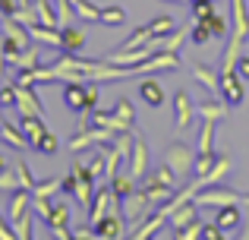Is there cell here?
<instances>
[{"mask_svg":"<svg viewBox=\"0 0 249 240\" xmlns=\"http://www.w3.org/2000/svg\"><path fill=\"white\" fill-rule=\"evenodd\" d=\"M57 148H60V142H57L54 129H44L41 139H38V146H35V152L38 155H57Z\"/></svg>","mask_w":249,"mask_h":240,"instance_id":"1f68e13d","label":"cell"},{"mask_svg":"<svg viewBox=\"0 0 249 240\" xmlns=\"http://www.w3.org/2000/svg\"><path fill=\"white\" fill-rule=\"evenodd\" d=\"M189 70H193V76H196L199 86H205L212 95H218V89H221V70H212V67H205V63H199V60L189 63Z\"/></svg>","mask_w":249,"mask_h":240,"instance_id":"5bb4252c","label":"cell"},{"mask_svg":"<svg viewBox=\"0 0 249 240\" xmlns=\"http://www.w3.org/2000/svg\"><path fill=\"white\" fill-rule=\"evenodd\" d=\"M224 237H227V234L218 228V222H214V224H208V222L202 224V240H224Z\"/></svg>","mask_w":249,"mask_h":240,"instance_id":"7bdbcfd3","label":"cell"},{"mask_svg":"<svg viewBox=\"0 0 249 240\" xmlns=\"http://www.w3.org/2000/svg\"><path fill=\"white\" fill-rule=\"evenodd\" d=\"M6 171V155H0V174Z\"/></svg>","mask_w":249,"mask_h":240,"instance_id":"681fc988","label":"cell"},{"mask_svg":"<svg viewBox=\"0 0 249 240\" xmlns=\"http://www.w3.org/2000/svg\"><path fill=\"white\" fill-rule=\"evenodd\" d=\"M13 171H16V180H19V186H25V190H32L35 186V177H32V171H29V165H25L22 158L13 165Z\"/></svg>","mask_w":249,"mask_h":240,"instance_id":"8d00e7d4","label":"cell"},{"mask_svg":"<svg viewBox=\"0 0 249 240\" xmlns=\"http://www.w3.org/2000/svg\"><path fill=\"white\" fill-rule=\"evenodd\" d=\"M60 190H63V193H70V196L76 193V174H73V171H70L67 177H60Z\"/></svg>","mask_w":249,"mask_h":240,"instance_id":"7dc6e473","label":"cell"},{"mask_svg":"<svg viewBox=\"0 0 249 240\" xmlns=\"http://www.w3.org/2000/svg\"><path fill=\"white\" fill-rule=\"evenodd\" d=\"M240 237H243V240H249V224H246V231H240Z\"/></svg>","mask_w":249,"mask_h":240,"instance_id":"f907efd6","label":"cell"},{"mask_svg":"<svg viewBox=\"0 0 249 240\" xmlns=\"http://www.w3.org/2000/svg\"><path fill=\"white\" fill-rule=\"evenodd\" d=\"M218 95H221V98H224L231 108L243 105V98H246V82L237 76V70H227V73H221V89H218Z\"/></svg>","mask_w":249,"mask_h":240,"instance_id":"9c48e42d","label":"cell"},{"mask_svg":"<svg viewBox=\"0 0 249 240\" xmlns=\"http://www.w3.org/2000/svg\"><path fill=\"white\" fill-rule=\"evenodd\" d=\"M54 193H60V180H57V177H48L44 184L32 186V199H51Z\"/></svg>","mask_w":249,"mask_h":240,"instance_id":"4dcf8cb0","label":"cell"},{"mask_svg":"<svg viewBox=\"0 0 249 240\" xmlns=\"http://www.w3.org/2000/svg\"><path fill=\"white\" fill-rule=\"evenodd\" d=\"M0 108H16V82H10V86L0 82Z\"/></svg>","mask_w":249,"mask_h":240,"instance_id":"ab89813d","label":"cell"},{"mask_svg":"<svg viewBox=\"0 0 249 240\" xmlns=\"http://www.w3.org/2000/svg\"><path fill=\"white\" fill-rule=\"evenodd\" d=\"M16 186H19V180H16V171H13V174H6V171L0 174V190H10V193H13Z\"/></svg>","mask_w":249,"mask_h":240,"instance_id":"f6af8a7d","label":"cell"},{"mask_svg":"<svg viewBox=\"0 0 249 240\" xmlns=\"http://www.w3.org/2000/svg\"><path fill=\"white\" fill-rule=\"evenodd\" d=\"M89 174L95 177V184H98V180H104V152H101V148H98L95 158L89 161Z\"/></svg>","mask_w":249,"mask_h":240,"instance_id":"60d3db41","label":"cell"},{"mask_svg":"<svg viewBox=\"0 0 249 240\" xmlns=\"http://www.w3.org/2000/svg\"><path fill=\"white\" fill-rule=\"evenodd\" d=\"M95 234H98V240H117V237H126L129 231H126V218H123V212H120V209H114L110 215H104L101 222L95 224Z\"/></svg>","mask_w":249,"mask_h":240,"instance_id":"8fae6325","label":"cell"},{"mask_svg":"<svg viewBox=\"0 0 249 240\" xmlns=\"http://www.w3.org/2000/svg\"><path fill=\"white\" fill-rule=\"evenodd\" d=\"M170 70H180V54H170V51H158V54H152L148 60L136 63L133 73H136V76H145V73H170Z\"/></svg>","mask_w":249,"mask_h":240,"instance_id":"52a82bcc","label":"cell"},{"mask_svg":"<svg viewBox=\"0 0 249 240\" xmlns=\"http://www.w3.org/2000/svg\"><path fill=\"white\" fill-rule=\"evenodd\" d=\"M205 22H208V29H212L214 38H227V35H231V29H227V19L221 16V13H214V16L205 19Z\"/></svg>","mask_w":249,"mask_h":240,"instance_id":"74e56055","label":"cell"},{"mask_svg":"<svg viewBox=\"0 0 249 240\" xmlns=\"http://www.w3.org/2000/svg\"><path fill=\"white\" fill-rule=\"evenodd\" d=\"M246 38H249V0H231V35H227V41L243 48Z\"/></svg>","mask_w":249,"mask_h":240,"instance_id":"3957f363","label":"cell"},{"mask_svg":"<svg viewBox=\"0 0 249 240\" xmlns=\"http://www.w3.org/2000/svg\"><path fill=\"white\" fill-rule=\"evenodd\" d=\"M32 212L35 209H29L19 222H13V234H16L19 240H32Z\"/></svg>","mask_w":249,"mask_h":240,"instance_id":"e575fe53","label":"cell"},{"mask_svg":"<svg viewBox=\"0 0 249 240\" xmlns=\"http://www.w3.org/2000/svg\"><path fill=\"white\" fill-rule=\"evenodd\" d=\"M136 184H139V180H133V174H129V171H126V174H120V171H117V177L110 180V190L117 193V199H126L129 193L136 190Z\"/></svg>","mask_w":249,"mask_h":240,"instance_id":"f1b7e54d","label":"cell"},{"mask_svg":"<svg viewBox=\"0 0 249 240\" xmlns=\"http://www.w3.org/2000/svg\"><path fill=\"white\" fill-rule=\"evenodd\" d=\"M120 205H123L120 212H123V218L129 222V228H139V224L152 215V199L145 196V190H142V186H136L126 199H120Z\"/></svg>","mask_w":249,"mask_h":240,"instance_id":"7a4b0ae2","label":"cell"},{"mask_svg":"<svg viewBox=\"0 0 249 240\" xmlns=\"http://www.w3.org/2000/svg\"><path fill=\"white\" fill-rule=\"evenodd\" d=\"M63 105L73 114H79L85 108V82H67L63 86Z\"/></svg>","mask_w":249,"mask_h":240,"instance_id":"7402d4cb","label":"cell"},{"mask_svg":"<svg viewBox=\"0 0 249 240\" xmlns=\"http://www.w3.org/2000/svg\"><path fill=\"white\" fill-rule=\"evenodd\" d=\"M214 158H218V155H196L193 174H196V177H205V174H208V167L214 165Z\"/></svg>","mask_w":249,"mask_h":240,"instance_id":"b9f144b4","label":"cell"},{"mask_svg":"<svg viewBox=\"0 0 249 240\" xmlns=\"http://www.w3.org/2000/svg\"><path fill=\"white\" fill-rule=\"evenodd\" d=\"M196 114H199L202 120H224L227 114H231V105H227L224 98H212V101H202V105H196Z\"/></svg>","mask_w":249,"mask_h":240,"instance_id":"e0dca14e","label":"cell"},{"mask_svg":"<svg viewBox=\"0 0 249 240\" xmlns=\"http://www.w3.org/2000/svg\"><path fill=\"white\" fill-rule=\"evenodd\" d=\"M139 98L145 101L148 108H155V111H158V108L164 105V89H161V82L158 79H142L139 82Z\"/></svg>","mask_w":249,"mask_h":240,"instance_id":"d6986e66","label":"cell"},{"mask_svg":"<svg viewBox=\"0 0 249 240\" xmlns=\"http://www.w3.org/2000/svg\"><path fill=\"white\" fill-rule=\"evenodd\" d=\"M129 174L133 180H145L148 171H152V158H148V142L142 139L139 133H133V152H129Z\"/></svg>","mask_w":249,"mask_h":240,"instance_id":"8992f818","label":"cell"},{"mask_svg":"<svg viewBox=\"0 0 249 240\" xmlns=\"http://www.w3.org/2000/svg\"><path fill=\"white\" fill-rule=\"evenodd\" d=\"M73 3V13L79 22H101V6L91 3V0H70Z\"/></svg>","mask_w":249,"mask_h":240,"instance_id":"d4e9b609","label":"cell"},{"mask_svg":"<svg viewBox=\"0 0 249 240\" xmlns=\"http://www.w3.org/2000/svg\"><path fill=\"white\" fill-rule=\"evenodd\" d=\"M240 205H249V193H243V203H240Z\"/></svg>","mask_w":249,"mask_h":240,"instance_id":"816d5d0a","label":"cell"},{"mask_svg":"<svg viewBox=\"0 0 249 240\" xmlns=\"http://www.w3.org/2000/svg\"><path fill=\"white\" fill-rule=\"evenodd\" d=\"M193 117H196V105L189 98V92L186 89H177V95H174V129L177 133H186L193 127Z\"/></svg>","mask_w":249,"mask_h":240,"instance_id":"ba28073f","label":"cell"},{"mask_svg":"<svg viewBox=\"0 0 249 240\" xmlns=\"http://www.w3.org/2000/svg\"><path fill=\"white\" fill-rule=\"evenodd\" d=\"M117 193L110 190V186H101V190H95V199H91V205H89V222L91 224H98L104 215H110V212L117 209Z\"/></svg>","mask_w":249,"mask_h":240,"instance_id":"30bf717a","label":"cell"},{"mask_svg":"<svg viewBox=\"0 0 249 240\" xmlns=\"http://www.w3.org/2000/svg\"><path fill=\"white\" fill-rule=\"evenodd\" d=\"M218 228L231 237V231L243 228V212H240V203H231V205H221L218 212Z\"/></svg>","mask_w":249,"mask_h":240,"instance_id":"2e32d148","label":"cell"},{"mask_svg":"<svg viewBox=\"0 0 249 240\" xmlns=\"http://www.w3.org/2000/svg\"><path fill=\"white\" fill-rule=\"evenodd\" d=\"M164 224H167V215L158 209L155 215H148V218H145V222H142L136 231H129V234H133L136 240H148V237H155V234H158V231L164 228Z\"/></svg>","mask_w":249,"mask_h":240,"instance_id":"ffe728a7","label":"cell"},{"mask_svg":"<svg viewBox=\"0 0 249 240\" xmlns=\"http://www.w3.org/2000/svg\"><path fill=\"white\" fill-rule=\"evenodd\" d=\"M164 165L177 174V180H180V186H183V180H186L189 174H193L196 152H193L189 146H183V142H170L167 152H164Z\"/></svg>","mask_w":249,"mask_h":240,"instance_id":"6da1fadb","label":"cell"},{"mask_svg":"<svg viewBox=\"0 0 249 240\" xmlns=\"http://www.w3.org/2000/svg\"><path fill=\"white\" fill-rule=\"evenodd\" d=\"M196 155H214V120H202V127H199V152Z\"/></svg>","mask_w":249,"mask_h":240,"instance_id":"83f0119b","label":"cell"},{"mask_svg":"<svg viewBox=\"0 0 249 240\" xmlns=\"http://www.w3.org/2000/svg\"><path fill=\"white\" fill-rule=\"evenodd\" d=\"M233 70H237V76H240L243 82H249V54H240V57H237V67H233Z\"/></svg>","mask_w":249,"mask_h":240,"instance_id":"ee69618b","label":"cell"},{"mask_svg":"<svg viewBox=\"0 0 249 240\" xmlns=\"http://www.w3.org/2000/svg\"><path fill=\"white\" fill-rule=\"evenodd\" d=\"M212 38H214V35H212V29H208V22H205V19H196L193 29H189V41H193L196 48H205Z\"/></svg>","mask_w":249,"mask_h":240,"instance_id":"f546056e","label":"cell"},{"mask_svg":"<svg viewBox=\"0 0 249 240\" xmlns=\"http://www.w3.org/2000/svg\"><path fill=\"white\" fill-rule=\"evenodd\" d=\"M114 114H117L120 120H126L129 127H133V120H136V108H133V101H129V98H117Z\"/></svg>","mask_w":249,"mask_h":240,"instance_id":"d590c367","label":"cell"},{"mask_svg":"<svg viewBox=\"0 0 249 240\" xmlns=\"http://www.w3.org/2000/svg\"><path fill=\"white\" fill-rule=\"evenodd\" d=\"M16 234H13V224L3 222V215H0V240H13Z\"/></svg>","mask_w":249,"mask_h":240,"instance_id":"c3c4849f","label":"cell"},{"mask_svg":"<svg viewBox=\"0 0 249 240\" xmlns=\"http://www.w3.org/2000/svg\"><path fill=\"white\" fill-rule=\"evenodd\" d=\"M16 10H19L16 0H0V16H3V19H13V16H16Z\"/></svg>","mask_w":249,"mask_h":240,"instance_id":"bcb514c9","label":"cell"},{"mask_svg":"<svg viewBox=\"0 0 249 240\" xmlns=\"http://www.w3.org/2000/svg\"><path fill=\"white\" fill-rule=\"evenodd\" d=\"M19 129H22V136L29 139V148H35L38 139H41V133L48 127H44V117H22L19 120Z\"/></svg>","mask_w":249,"mask_h":240,"instance_id":"cb8c5ba5","label":"cell"},{"mask_svg":"<svg viewBox=\"0 0 249 240\" xmlns=\"http://www.w3.org/2000/svg\"><path fill=\"white\" fill-rule=\"evenodd\" d=\"M0 142H10L13 148H19V152H22V148H29V139H25L22 136V129L19 127H13V123H0Z\"/></svg>","mask_w":249,"mask_h":240,"instance_id":"484cf974","label":"cell"},{"mask_svg":"<svg viewBox=\"0 0 249 240\" xmlns=\"http://www.w3.org/2000/svg\"><path fill=\"white\" fill-rule=\"evenodd\" d=\"M114 129H104V127H95L91 123L89 129H79V133L70 139V148L73 152H85V148H98V146H107L110 139H114Z\"/></svg>","mask_w":249,"mask_h":240,"instance_id":"5b68a950","label":"cell"},{"mask_svg":"<svg viewBox=\"0 0 249 240\" xmlns=\"http://www.w3.org/2000/svg\"><path fill=\"white\" fill-rule=\"evenodd\" d=\"M101 22L104 25H123L126 22V10H123V6H104L101 10Z\"/></svg>","mask_w":249,"mask_h":240,"instance_id":"d6a6232c","label":"cell"},{"mask_svg":"<svg viewBox=\"0 0 249 240\" xmlns=\"http://www.w3.org/2000/svg\"><path fill=\"white\" fill-rule=\"evenodd\" d=\"M152 38H155V32H152V22H145L142 29H136L133 35H129L126 41H123V44H117L114 51H117V54H129V51L142 48V44H145V41H152Z\"/></svg>","mask_w":249,"mask_h":240,"instance_id":"603a6c76","label":"cell"},{"mask_svg":"<svg viewBox=\"0 0 249 240\" xmlns=\"http://www.w3.org/2000/svg\"><path fill=\"white\" fill-rule=\"evenodd\" d=\"M142 190H145V196L152 199V205H164L167 199L177 193V186L174 184H164V180H158V177L148 174V180H142Z\"/></svg>","mask_w":249,"mask_h":240,"instance_id":"4fadbf2b","label":"cell"},{"mask_svg":"<svg viewBox=\"0 0 249 240\" xmlns=\"http://www.w3.org/2000/svg\"><path fill=\"white\" fill-rule=\"evenodd\" d=\"M63 32V51H70V54H79L82 44H85V25L79 22H70V25H60Z\"/></svg>","mask_w":249,"mask_h":240,"instance_id":"ac0fdd59","label":"cell"},{"mask_svg":"<svg viewBox=\"0 0 249 240\" xmlns=\"http://www.w3.org/2000/svg\"><path fill=\"white\" fill-rule=\"evenodd\" d=\"M196 218H199V203H196V199H193V203H183V205H177V209L170 212L167 224H170V228H174V231H183V228H186V224H193Z\"/></svg>","mask_w":249,"mask_h":240,"instance_id":"9a60e30c","label":"cell"},{"mask_svg":"<svg viewBox=\"0 0 249 240\" xmlns=\"http://www.w3.org/2000/svg\"><path fill=\"white\" fill-rule=\"evenodd\" d=\"M231 167H233V161H231V155H218L214 158V165L208 167V174L205 177H199L202 180V186H212V184H221V180L231 174Z\"/></svg>","mask_w":249,"mask_h":240,"instance_id":"44dd1931","label":"cell"},{"mask_svg":"<svg viewBox=\"0 0 249 240\" xmlns=\"http://www.w3.org/2000/svg\"><path fill=\"white\" fill-rule=\"evenodd\" d=\"M196 203L221 209V205H231V203H243V193L231 190V186H221V184H212V186H202V190L196 193Z\"/></svg>","mask_w":249,"mask_h":240,"instance_id":"277c9868","label":"cell"},{"mask_svg":"<svg viewBox=\"0 0 249 240\" xmlns=\"http://www.w3.org/2000/svg\"><path fill=\"white\" fill-rule=\"evenodd\" d=\"M202 224H205V222H199V218H196V222L186 224L183 231H174V237L177 240H202Z\"/></svg>","mask_w":249,"mask_h":240,"instance_id":"f35d334b","label":"cell"},{"mask_svg":"<svg viewBox=\"0 0 249 240\" xmlns=\"http://www.w3.org/2000/svg\"><path fill=\"white\" fill-rule=\"evenodd\" d=\"M35 13H38V22L51 25V29H60V16H57V6L51 0H35Z\"/></svg>","mask_w":249,"mask_h":240,"instance_id":"4316f807","label":"cell"},{"mask_svg":"<svg viewBox=\"0 0 249 240\" xmlns=\"http://www.w3.org/2000/svg\"><path fill=\"white\" fill-rule=\"evenodd\" d=\"M189 3H193L189 6V10H193V19H212L214 13H218L214 10V0H189Z\"/></svg>","mask_w":249,"mask_h":240,"instance_id":"836d02e7","label":"cell"},{"mask_svg":"<svg viewBox=\"0 0 249 240\" xmlns=\"http://www.w3.org/2000/svg\"><path fill=\"white\" fill-rule=\"evenodd\" d=\"M16 108L22 117H44V108L35 95V86H16Z\"/></svg>","mask_w":249,"mask_h":240,"instance_id":"7c38bea8","label":"cell"}]
</instances>
